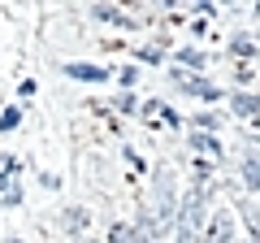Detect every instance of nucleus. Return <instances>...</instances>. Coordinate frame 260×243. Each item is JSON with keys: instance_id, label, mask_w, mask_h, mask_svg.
<instances>
[{"instance_id": "obj_1", "label": "nucleus", "mask_w": 260, "mask_h": 243, "mask_svg": "<svg viewBox=\"0 0 260 243\" xmlns=\"http://www.w3.org/2000/svg\"><path fill=\"white\" fill-rule=\"evenodd\" d=\"M208 200L200 191H186L182 204H178V243H204L208 234Z\"/></svg>"}, {"instance_id": "obj_2", "label": "nucleus", "mask_w": 260, "mask_h": 243, "mask_svg": "<svg viewBox=\"0 0 260 243\" xmlns=\"http://www.w3.org/2000/svg\"><path fill=\"white\" fill-rule=\"evenodd\" d=\"M143 222L152 226V230H169V226L178 222V204H174V178H169V169H156V191H152V204L143 208Z\"/></svg>"}, {"instance_id": "obj_3", "label": "nucleus", "mask_w": 260, "mask_h": 243, "mask_svg": "<svg viewBox=\"0 0 260 243\" xmlns=\"http://www.w3.org/2000/svg\"><path fill=\"white\" fill-rule=\"evenodd\" d=\"M174 83L182 87V92H191V96H204V100H221V87L208 83V78H195V74H182V70H174Z\"/></svg>"}, {"instance_id": "obj_4", "label": "nucleus", "mask_w": 260, "mask_h": 243, "mask_svg": "<svg viewBox=\"0 0 260 243\" xmlns=\"http://www.w3.org/2000/svg\"><path fill=\"white\" fill-rule=\"evenodd\" d=\"M230 104H234V117H243V122H260V96H251V92H234Z\"/></svg>"}, {"instance_id": "obj_5", "label": "nucleus", "mask_w": 260, "mask_h": 243, "mask_svg": "<svg viewBox=\"0 0 260 243\" xmlns=\"http://www.w3.org/2000/svg\"><path fill=\"white\" fill-rule=\"evenodd\" d=\"M191 148L200 152V161H208V165H213V161H221V157H225L221 139H213V135H191Z\"/></svg>"}, {"instance_id": "obj_6", "label": "nucleus", "mask_w": 260, "mask_h": 243, "mask_svg": "<svg viewBox=\"0 0 260 243\" xmlns=\"http://www.w3.org/2000/svg\"><path fill=\"white\" fill-rule=\"evenodd\" d=\"M65 74H70V78H78V83H104V78H109V70L87 66V61H70V66H65Z\"/></svg>"}, {"instance_id": "obj_7", "label": "nucleus", "mask_w": 260, "mask_h": 243, "mask_svg": "<svg viewBox=\"0 0 260 243\" xmlns=\"http://www.w3.org/2000/svg\"><path fill=\"white\" fill-rule=\"evenodd\" d=\"M61 226H65V230H70V234H78V230H83V226H91V213H87V208H65V217H61Z\"/></svg>"}, {"instance_id": "obj_8", "label": "nucleus", "mask_w": 260, "mask_h": 243, "mask_svg": "<svg viewBox=\"0 0 260 243\" xmlns=\"http://www.w3.org/2000/svg\"><path fill=\"white\" fill-rule=\"evenodd\" d=\"M239 213H243V222L251 226V234H260V200H256V196H247V200L239 204Z\"/></svg>"}, {"instance_id": "obj_9", "label": "nucleus", "mask_w": 260, "mask_h": 243, "mask_svg": "<svg viewBox=\"0 0 260 243\" xmlns=\"http://www.w3.org/2000/svg\"><path fill=\"white\" fill-rule=\"evenodd\" d=\"M95 18H104V22H117V26H135V18L130 13H121V9H113V5H95Z\"/></svg>"}, {"instance_id": "obj_10", "label": "nucleus", "mask_w": 260, "mask_h": 243, "mask_svg": "<svg viewBox=\"0 0 260 243\" xmlns=\"http://www.w3.org/2000/svg\"><path fill=\"white\" fill-rule=\"evenodd\" d=\"M204 66H208L204 52H195V48H182L178 52V70H204Z\"/></svg>"}, {"instance_id": "obj_11", "label": "nucleus", "mask_w": 260, "mask_h": 243, "mask_svg": "<svg viewBox=\"0 0 260 243\" xmlns=\"http://www.w3.org/2000/svg\"><path fill=\"white\" fill-rule=\"evenodd\" d=\"M243 178H247V187H251V191H260V157H256V152L243 161Z\"/></svg>"}, {"instance_id": "obj_12", "label": "nucleus", "mask_w": 260, "mask_h": 243, "mask_svg": "<svg viewBox=\"0 0 260 243\" xmlns=\"http://www.w3.org/2000/svg\"><path fill=\"white\" fill-rule=\"evenodd\" d=\"M109 243H135V226L113 222V226H109Z\"/></svg>"}, {"instance_id": "obj_13", "label": "nucleus", "mask_w": 260, "mask_h": 243, "mask_svg": "<svg viewBox=\"0 0 260 243\" xmlns=\"http://www.w3.org/2000/svg\"><path fill=\"white\" fill-rule=\"evenodd\" d=\"M230 52H234V56H256V44H251L247 35H239V39L230 44Z\"/></svg>"}, {"instance_id": "obj_14", "label": "nucleus", "mask_w": 260, "mask_h": 243, "mask_svg": "<svg viewBox=\"0 0 260 243\" xmlns=\"http://www.w3.org/2000/svg\"><path fill=\"white\" fill-rule=\"evenodd\" d=\"M18 122H22V109H5L0 113V131H13Z\"/></svg>"}, {"instance_id": "obj_15", "label": "nucleus", "mask_w": 260, "mask_h": 243, "mask_svg": "<svg viewBox=\"0 0 260 243\" xmlns=\"http://www.w3.org/2000/svg\"><path fill=\"white\" fill-rule=\"evenodd\" d=\"M139 56H143V61H160V56H165V44H148V48H139Z\"/></svg>"}, {"instance_id": "obj_16", "label": "nucleus", "mask_w": 260, "mask_h": 243, "mask_svg": "<svg viewBox=\"0 0 260 243\" xmlns=\"http://www.w3.org/2000/svg\"><path fill=\"white\" fill-rule=\"evenodd\" d=\"M13 169H18V161H13V157H0V174H13Z\"/></svg>"}, {"instance_id": "obj_17", "label": "nucleus", "mask_w": 260, "mask_h": 243, "mask_svg": "<svg viewBox=\"0 0 260 243\" xmlns=\"http://www.w3.org/2000/svg\"><path fill=\"white\" fill-rule=\"evenodd\" d=\"M251 143H260V131H256V135H251Z\"/></svg>"}, {"instance_id": "obj_18", "label": "nucleus", "mask_w": 260, "mask_h": 243, "mask_svg": "<svg viewBox=\"0 0 260 243\" xmlns=\"http://www.w3.org/2000/svg\"><path fill=\"white\" fill-rule=\"evenodd\" d=\"M251 243H260V234H251Z\"/></svg>"}, {"instance_id": "obj_19", "label": "nucleus", "mask_w": 260, "mask_h": 243, "mask_svg": "<svg viewBox=\"0 0 260 243\" xmlns=\"http://www.w3.org/2000/svg\"><path fill=\"white\" fill-rule=\"evenodd\" d=\"M78 243H91V239H78Z\"/></svg>"}, {"instance_id": "obj_20", "label": "nucleus", "mask_w": 260, "mask_h": 243, "mask_svg": "<svg viewBox=\"0 0 260 243\" xmlns=\"http://www.w3.org/2000/svg\"><path fill=\"white\" fill-rule=\"evenodd\" d=\"M9 243H22V239H9Z\"/></svg>"}]
</instances>
